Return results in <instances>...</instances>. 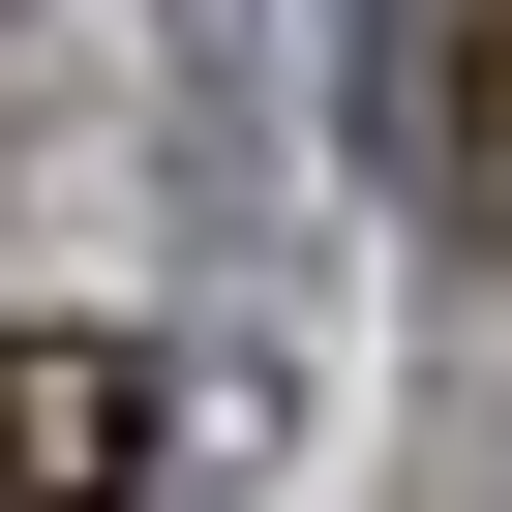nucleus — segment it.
<instances>
[{
	"label": "nucleus",
	"instance_id": "nucleus-1",
	"mask_svg": "<svg viewBox=\"0 0 512 512\" xmlns=\"http://www.w3.org/2000/svg\"><path fill=\"white\" fill-rule=\"evenodd\" d=\"M151 452H181V392L121 332H0V512H151Z\"/></svg>",
	"mask_w": 512,
	"mask_h": 512
},
{
	"label": "nucleus",
	"instance_id": "nucleus-2",
	"mask_svg": "<svg viewBox=\"0 0 512 512\" xmlns=\"http://www.w3.org/2000/svg\"><path fill=\"white\" fill-rule=\"evenodd\" d=\"M422 211L512 272V0H482V31H422Z\"/></svg>",
	"mask_w": 512,
	"mask_h": 512
}]
</instances>
